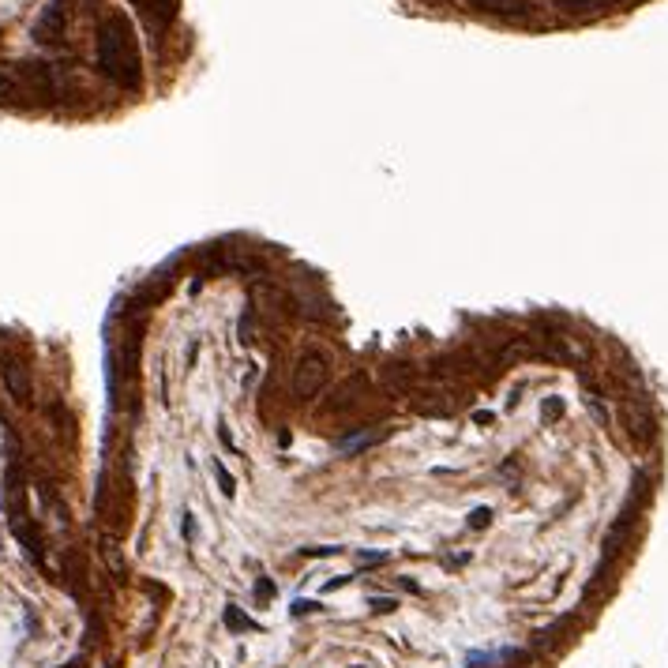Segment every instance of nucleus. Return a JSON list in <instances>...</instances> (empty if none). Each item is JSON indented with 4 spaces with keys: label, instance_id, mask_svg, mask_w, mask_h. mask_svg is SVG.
Returning a JSON list of instances; mask_svg holds the SVG:
<instances>
[{
    "label": "nucleus",
    "instance_id": "1",
    "mask_svg": "<svg viewBox=\"0 0 668 668\" xmlns=\"http://www.w3.org/2000/svg\"><path fill=\"white\" fill-rule=\"evenodd\" d=\"M98 72L105 75L109 83L124 86V91H136L139 79H143V64H139V41L136 30L124 15H105L102 27H98Z\"/></svg>",
    "mask_w": 668,
    "mask_h": 668
},
{
    "label": "nucleus",
    "instance_id": "2",
    "mask_svg": "<svg viewBox=\"0 0 668 668\" xmlns=\"http://www.w3.org/2000/svg\"><path fill=\"white\" fill-rule=\"evenodd\" d=\"M327 376H331V365H327L323 353H304L293 368V398H315L323 387H327Z\"/></svg>",
    "mask_w": 668,
    "mask_h": 668
},
{
    "label": "nucleus",
    "instance_id": "3",
    "mask_svg": "<svg viewBox=\"0 0 668 668\" xmlns=\"http://www.w3.org/2000/svg\"><path fill=\"white\" fill-rule=\"evenodd\" d=\"M64 30H68V4H64V0H49V4L41 8V15L34 19V38L41 46H60Z\"/></svg>",
    "mask_w": 668,
    "mask_h": 668
},
{
    "label": "nucleus",
    "instance_id": "4",
    "mask_svg": "<svg viewBox=\"0 0 668 668\" xmlns=\"http://www.w3.org/2000/svg\"><path fill=\"white\" fill-rule=\"evenodd\" d=\"M131 4L139 8V15H143V23L155 30V34H162L173 19H177V0H131Z\"/></svg>",
    "mask_w": 668,
    "mask_h": 668
},
{
    "label": "nucleus",
    "instance_id": "5",
    "mask_svg": "<svg viewBox=\"0 0 668 668\" xmlns=\"http://www.w3.org/2000/svg\"><path fill=\"white\" fill-rule=\"evenodd\" d=\"M0 379L15 402H30V376L19 360H0Z\"/></svg>",
    "mask_w": 668,
    "mask_h": 668
},
{
    "label": "nucleus",
    "instance_id": "6",
    "mask_svg": "<svg viewBox=\"0 0 668 668\" xmlns=\"http://www.w3.org/2000/svg\"><path fill=\"white\" fill-rule=\"evenodd\" d=\"M387 440V428H376V432H357V435H346V440H338L334 447L342 454H353V451H365V447H376Z\"/></svg>",
    "mask_w": 668,
    "mask_h": 668
},
{
    "label": "nucleus",
    "instance_id": "7",
    "mask_svg": "<svg viewBox=\"0 0 668 668\" xmlns=\"http://www.w3.org/2000/svg\"><path fill=\"white\" fill-rule=\"evenodd\" d=\"M480 12H496V15H525L522 0H473Z\"/></svg>",
    "mask_w": 668,
    "mask_h": 668
},
{
    "label": "nucleus",
    "instance_id": "8",
    "mask_svg": "<svg viewBox=\"0 0 668 668\" xmlns=\"http://www.w3.org/2000/svg\"><path fill=\"white\" fill-rule=\"evenodd\" d=\"M627 424H631V440H638V443H646L653 435V421L650 417H634V410L627 413Z\"/></svg>",
    "mask_w": 668,
    "mask_h": 668
},
{
    "label": "nucleus",
    "instance_id": "9",
    "mask_svg": "<svg viewBox=\"0 0 668 668\" xmlns=\"http://www.w3.org/2000/svg\"><path fill=\"white\" fill-rule=\"evenodd\" d=\"M225 627H233V631H256V620L240 616L237 605H229V608H225Z\"/></svg>",
    "mask_w": 668,
    "mask_h": 668
},
{
    "label": "nucleus",
    "instance_id": "10",
    "mask_svg": "<svg viewBox=\"0 0 668 668\" xmlns=\"http://www.w3.org/2000/svg\"><path fill=\"white\" fill-rule=\"evenodd\" d=\"M211 469H214L218 485H222V496H233V492H237V480H233V473H229V469H225L222 462H214Z\"/></svg>",
    "mask_w": 668,
    "mask_h": 668
},
{
    "label": "nucleus",
    "instance_id": "11",
    "mask_svg": "<svg viewBox=\"0 0 668 668\" xmlns=\"http://www.w3.org/2000/svg\"><path fill=\"white\" fill-rule=\"evenodd\" d=\"M15 94H19L15 79H12V75H4V72H0V102H12Z\"/></svg>",
    "mask_w": 668,
    "mask_h": 668
},
{
    "label": "nucleus",
    "instance_id": "12",
    "mask_svg": "<svg viewBox=\"0 0 668 668\" xmlns=\"http://www.w3.org/2000/svg\"><path fill=\"white\" fill-rule=\"evenodd\" d=\"M488 522H492V511H488V507H477L473 514H469V530H485Z\"/></svg>",
    "mask_w": 668,
    "mask_h": 668
},
{
    "label": "nucleus",
    "instance_id": "13",
    "mask_svg": "<svg viewBox=\"0 0 668 668\" xmlns=\"http://www.w3.org/2000/svg\"><path fill=\"white\" fill-rule=\"evenodd\" d=\"M312 612H320V605H315V601H293V616H312Z\"/></svg>",
    "mask_w": 668,
    "mask_h": 668
},
{
    "label": "nucleus",
    "instance_id": "14",
    "mask_svg": "<svg viewBox=\"0 0 668 668\" xmlns=\"http://www.w3.org/2000/svg\"><path fill=\"white\" fill-rule=\"evenodd\" d=\"M544 421H556V417H560V413H563V402L560 398H549V402H544Z\"/></svg>",
    "mask_w": 668,
    "mask_h": 668
},
{
    "label": "nucleus",
    "instance_id": "15",
    "mask_svg": "<svg viewBox=\"0 0 668 668\" xmlns=\"http://www.w3.org/2000/svg\"><path fill=\"white\" fill-rule=\"evenodd\" d=\"M383 563H387V556H383V552H365V556H360V567H383Z\"/></svg>",
    "mask_w": 668,
    "mask_h": 668
},
{
    "label": "nucleus",
    "instance_id": "16",
    "mask_svg": "<svg viewBox=\"0 0 668 668\" xmlns=\"http://www.w3.org/2000/svg\"><path fill=\"white\" fill-rule=\"evenodd\" d=\"M372 605H376V612H394V608H398V601H391V597H372Z\"/></svg>",
    "mask_w": 668,
    "mask_h": 668
},
{
    "label": "nucleus",
    "instance_id": "17",
    "mask_svg": "<svg viewBox=\"0 0 668 668\" xmlns=\"http://www.w3.org/2000/svg\"><path fill=\"white\" fill-rule=\"evenodd\" d=\"M181 533L188 541H195V522H192V514H184V522H181Z\"/></svg>",
    "mask_w": 668,
    "mask_h": 668
},
{
    "label": "nucleus",
    "instance_id": "18",
    "mask_svg": "<svg viewBox=\"0 0 668 668\" xmlns=\"http://www.w3.org/2000/svg\"><path fill=\"white\" fill-rule=\"evenodd\" d=\"M270 594H275V586H270L267 578H259V586H256V597H259V601H267Z\"/></svg>",
    "mask_w": 668,
    "mask_h": 668
},
{
    "label": "nucleus",
    "instance_id": "19",
    "mask_svg": "<svg viewBox=\"0 0 668 668\" xmlns=\"http://www.w3.org/2000/svg\"><path fill=\"white\" fill-rule=\"evenodd\" d=\"M346 582H349V575H338V578H331V582H327L323 589H327V594H331V589H342Z\"/></svg>",
    "mask_w": 668,
    "mask_h": 668
},
{
    "label": "nucleus",
    "instance_id": "20",
    "mask_svg": "<svg viewBox=\"0 0 668 668\" xmlns=\"http://www.w3.org/2000/svg\"><path fill=\"white\" fill-rule=\"evenodd\" d=\"M304 552H308V556H331V552H338V549H323V544H320V549H304Z\"/></svg>",
    "mask_w": 668,
    "mask_h": 668
},
{
    "label": "nucleus",
    "instance_id": "21",
    "mask_svg": "<svg viewBox=\"0 0 668 668\" xmlns=\"http://www.w3.org/2000/svg\"><path fill=\"white\" fill-rule=\"evenodd\" d=\"M64 668H83V661H72V664H64Z\"/></svg>",
    "mask_w": 668,
    "mask_h": 668
},
{
    "label": "nucleus",
    "instance_id": "22",
    "mask_svg": "<svg viewBox=\"0 0 668 668\" xmlns=\"http://www.w3.org/2000/svg\"><path fill=\"white\" fill-rule=\"evenodd\" d=\"M353 668H360V664H353Z\"/></svg>",
    "mask_w": 668,
    "mask_h": 668
},
{
    "label": "nucleus",
    "instance_id": "23",
    "mask_svg": "<svg viewBox=\"0 0 668 668\" xmlns=\"http://www.w3.org/2000/svg\"><path fill=\"white\" fill-rule=\"evenodd\" d=\"M522 4H525V0H522Z\"/></svg>",
    "mask_w": 668,
    "mask_h": 668
}]
</instances>
